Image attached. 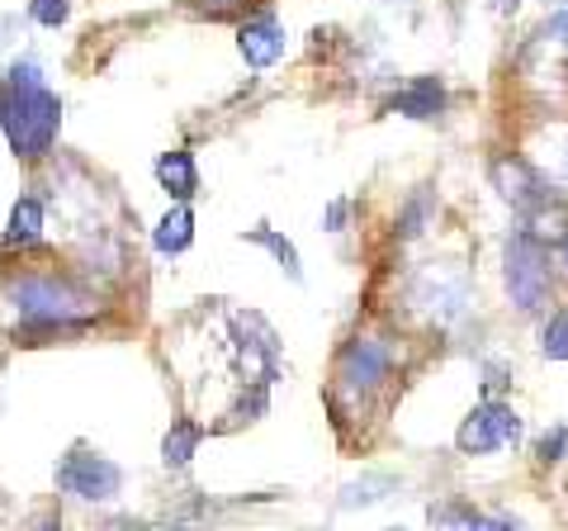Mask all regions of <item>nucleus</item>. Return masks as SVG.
<instances>
[{
	"mask_svg": "<svg viewBox=\"0 0 568 531\" xmlns=\"http://www.w3.org/2000/svg\"><path fill=\"white\" fill-rule=\"evenodd\" d=\"M507 294L521 313L549 304V252L530 233H517L507 242Z\"/></svg>",
	"mask_w": 568,
	"mask_h": 531,
	"instance_id": "2",
	"label": "nucleus"
},
{
	"mask_svg": "<svg viewBox=\"0 0 568 531\" xmlns=\"http://www.w3.org/2000/svg\"><path fill=\"white\" fill-rule=\"evenodd\" d=\"M0 123L20 157H48L62 123V104L48 91L39 62H14L6 86H0Z\"/></svg>",
	"mask_w": 568,
	"mask_h": 531,
	"instance_id": "1",
	"label": "nucleus"
},
{
	"mask_svg": "<svg viewBox=\"0 0 568 531\" xmlns=\"http://www.w3.org/2000/svg\"><path fill=\"white\" fill-rule=\"evenodd\" d=\"M422 219H426V194H417V200L407 204V214H403V233H407V238H417V233H422Z\"/></svg>",
	"mask_w": 568,
	"mask_h": 531,
	"instance_id": "19",
	"label": "nucleus"
},
{
	"mask_svg": "<svg viewBox=\"0 0 568 531\" xmlns=\"http://www.w3.org/2000/svg\"><path fill=\"white\" fill-rule=\"evenodd\" d=\"M388 370H394V351L379 338H355L346 342L342 361H336V389L351 399H369L388 380Z\"/></svg>",
	"mask_w": 568,
	"mask_h": 531,
	"instance_id": "4",
	"label": "nucleus"
},
{
	"mask_svg": "<svg viewBox=\"0 0 568 531\" xmlns=\"http://www.w3.org/2000/svg\"><path fill=\"white\" fill-rule=\"evenodd\" d=\"M469 531H517V527H511L507 518H474Z\"/></svg>",
	"mask_w": 568,
	"mask_h": 531,
	"instance_id": "21",
	"label": "nucleus"
},
{
	"mask_svg": "<svg viewBox=\"0 0 568 531\" xmlns=\"http://www.w3.org/2000/svg\"><path fill=\"white\" fill-rule=\"evenodd\" d=\"M190 238H194V214H190V209H171V214L156 223V233H152V242H156V252H162V257L185 252Z\"/></svg>",
	"mask_w": 568,
	"mask_h": 531,
	"instance_id": "13",
	"label": "nucleus"
},
{
	"mask_svg": "<svg viewBox=\"0 0 568 531\" xmlns=\"http://www.w3.org/2000/svg\"><path fill=\"white\" fill-rule=\"evenodd\" d=\"M156 181H162L175 200H190L194 190H200V171H194V157L190 152H166L162 162H156Z\"/></svg>",
	"mask_w": 568,
	"mask_h": 531,
	"instance_id": "12",
	"label": "nucleus"
},
{
	"mask_svg": "<svg viewBox=\"0 0 568 531\" xmlns=\"http://www.w3.org/2000/svg\"><path fill=\"white\" fill-rule=\"evenodd\" d=\"M493 181L503 190V200H511L517 209H545L549 204V190L540 181L536 167H526L521 157H503V162H493Z\"/></svg>",
	"mask_w": 568,
	"mask_h": 531,
	"instance_id": "8",
	"label": "nucleus"
},
{
	"mask_svg": "<svg viewBox=\"0 0 568 531\" xmlns=\"http://www.w3.org/2000/svg\"><path fill=\"white\" fill-rule=\"evenodd\" d=\"M540 351L549 361H568V313H555L545 323V338H540Z\"/></svg>",
	"mask_w": 568,
	"mask_h": 531,
	"instance_id": "16",
	"label": "nucleus"
},
{
	"mask_svg": "<svg viewBox=\"0 0 568 531\" xmlns=\"http://www.w3.org/2000/svg\"><path fill=\"white\" fill-rule=\"evenodd\" d=\"M67 0H33V20L39 24H48V29H58L62 20H67Z\"/></svg>",
	"mask_w": 568,
	"mask_h": 531,
	"instance_id": "18",
	"label": "nucleus"
},
{
	"mask_svg": "<svg viewBox=\"0 0 568 531\" xmlns=\"http://www.w3.org/2000/svg\"><path fill=\"white\" fill-rule=\"evenodd\" d=\"M530 58H545V77L555 72L559 86H568V10H559L555 20H549L536 43H530Z\"/></svg>",
	"mask_w": 568,
	"mask_h": 531,
	"instance_id": "10",
	"label": "nucleus"
},
{
	"mask_svg": "<svg viewBox=\"0 0 568 531\" xmlns=\"http://www.w3.org/2000/svg\"><path fill=\"white\" fill-rule=\"evenodd\" d=\"M564 266H568V233H564Z\"/></svg>",
	"mask_w": 568,
	"mask_h": 531,
	"instance_id": "24",
	"label": "nucleus"
},
{
	"mask_svg": "<svg viewBox=\"0 0 568 531\" xmlns=\"http://www.w3.org/2000/svg\"><path fill=\"white\" fill-rule=\"evenodd\" d=\"M564 447H568V432H564V428H555V432H549V437L540 441V460H559V455H564Z\"/></svg>",
	"mask_w": 568,
	"mask_h": 531,
	"instance_id": "20",
	"label": "nucleus"
},
{
	"mask_svg": "<svg viewBox=\"0 0 568 531\" xmlns=\"http://www.w3.org/2000/svg\"><path fill=\"white\" fill-rule=\"evenodd\" d=\"M394 531H398V527H394Z\"/></svg>",
	"mask_w": 568,
	"mask_h": 531,
	"instance_id": "26",
	"label": "nucleus"
},
{
	"mask_svg": "<svg viewBox=\"0 0 568 531\" xmlns=\"http://www.w3.org/2000/svg\"><path fill=\"white\" fill-rule=\"evenodd\" d=\"M58 484L67 493H77V499H85V503H104V499H114L119 493L123 474H119L114 460L91 455V451H71L62 460V470H58Z\"/></svg>",
	"mask_w": 568,
	"mask_h": 531,
	"instance_id": "7",
	"label": "nucleus"
},
{
	"mask_svg": "<svg viewBox=\"0 0 568 531\" xmlns=\"http://www.w3.org/2000/svg\"><path fill=\"white\" fill-rule=\"evenodd\" d=\"M200 437H204L200 422H175V428L166 432V441H162L166 465H185V460L194 455V447H200Z\"/></svg>",
	"mask_w": 568,
	"mask_h": 531,
	"instance_id": "15",
	"label": "nucleus"
},
{
	"mask_svg": "<svg viewBox=\"0 0 568 531\" xmlns=\"http://www.w3.org/2000/svg\"><path fill=\"white\" fill-rule=\"evenodd\" d=\"M123 531H138V527H123Z\"/></svg>",
	"mask_w": 568,
	"mask_h": 531,
	"instance_id": "25",
	"label": "nucleus"
},
{
	"mask_svg": "<svg viewBox=\"0 0 568 531\" xmlns=\"http://www.w3.org/2000/svg\"><path fill=\"white\" fill-rule=\"evenodd\" d=\"M252 242H261V247H271V252H275V261L284 266V271H290V280H298V275H304V271H298V257H294V247H290V242H284L280 233H271V228H256V233H252Z\"/></svg>",
	"mask_w": 568,
	"mask_h": 531,
	"instance_id": "17",
	"label": "nucleus"
},
{
	"mask_svg": "<svg viewBox=\"0 0 568 531\" xmlns=\"http://www.w3.org/2000/svg\"><path fill=\"white\" fill-rule=\"evenodd\" d=\"M237 43H242V58L252 62V67H271V62L284 58V29L271 20V14H261V20L242 24Z\"/></svg>",
	"mask_w": 568,
	"mask_h": 531,
	"instance_id": "9",
	"label": "nucleus"
},
{
	"mask_svg": "<svg viewBox=\"0 0 568 531\" xmlns=\"http://www.w3.org/2000/svg\"><path fill=\"white\" fill-rule=\"evenodd\" d=\"M521 437V418L507 409V403H484V409H474L465 422H459L455 432V447L465 455H493L511 447V441Z\"/></svg>",
	"mask_w": 568,
	"mask_h": 531,
	"instance_id": "6",
	"label": "nucleus"
},
{
	"mask_svg": "<svg viewBox=\"0 0 568 531\" xmlns=\"http://www.w3.org/2000/svg\"><path fill=\"white\" fill-rule=\"evenodd\" d=\"M342 219H346V204H332V209H327V228H332V233L342 228Z\"/></svg>",
	"mask_w": 568,
	"mask_h": 531,
	"instance_id": "22",
	"label": "nucleus"
},
{
	"mask_svg": "<svg viewBox=\"0 0 568 531\" xmlns=\"http://www.w3.org/2000/svg\"><path fill=\"white\" fill-rule=\"evenodd\" d=\"M440 104H446V91H440V81L422 77V81L407 86V91H398V96H394V114H407V119H432V114H440Z\"/></svg>",
	"mask_w": 568,
	"mask_h": 531,
	"instance_id": "11",
	"label": "nucleus"
},
{
	"mask_svg": "<svg viewBox=\"0 0 568 531\" xmlns=\"http://www.w3.org/2000/svg\"><path fill=\"white\" fill-rule=\"evenodd\" d=\"M39 238H43V204L24 194V200L14 204V214H10L6 242H10V247H29V242H39Z\"/></svg>",
	"mask_w": 568,
	"mask_h": 531,
	"instance_id": "14",
	"label": "nucleus"
},
{
	"mask_svg": "<svg viewBox=\"0 0 568 531\" xmlns=\"http://www.w3.org/2000/svg\"><path fill=\"white\" fill-rule=\"evenodd\" d=\"M413 304L436 323H455L469 313V275L459 266H426L413 285Z\"/></svg>",
	"mask_w": 568,
	"mask_h": 531,
	"instance_id": "5",
	"label": "nucleus"
},
{
	"mask_svg": "<svg viewBox=\"0 0 568 531\" xmlns=\"http://www.w3.org/2000/svg\"><path fill=\"white\" fill-rule=\"evenodd\" d=\"M10 299L24 318V328H62L71 318H81V299L67 285H58V280H43V275L20 280V285L10 290Z\"/></svg>",
	"mask_w": 568,
	"mask_h": 531,
	"instance_id": "3",
	"label": "nucleus"
},
{
	"mask_svg": "<svg viewBox=\"0 0 568 531\" xmlns=\"http://www.w3.org/2000/svg\"><path fill=\"white\" fill-rule=\"evenodd\" d=\"M39 531H62V522H43V527H39Z\"/></svg>",
	"mask_w": 568,
	"mask_h": 531,
	"instance_id": "23",
	"label": "nucleus"
}]
</instances>
